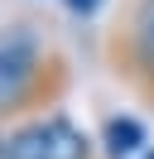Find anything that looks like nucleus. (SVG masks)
Wrapping results in <instances>:
<instances>
[{
  "mask_svg": "<svg viewBox=\"0 0 154 159\" xmlns=\"http://www.w3.org/2000/svg\"><path fill=\"white\" fill-rule=\"evenodd\" d=\"M5 159H87V135L63 116L29 120L5 140Z\"/></svg>",
  "mask_w": 154,
  "mask_h": 159,
  "instance_id": "obj_1",
  "label": "nucleus"
},
{
  "mask_svg": "<svg viewBox=\"0 0 154 159\" xmlns=\"http://www.w3.org/2000/svg\"><path fill=\"white\" fill-rule=\"evenodd\" d=\"M29 72H34V58H29V48H0V106H10V101H19V92H24Z\"/></svg>",
  "mask_w": 154,
  "mask_h": 159,
  "instance_id": "obj_2",
  "label": "nucleus"
},
{
  "mask_svg": "<svg viewBox=\"0 0 154 159\" xmlns=\"http://www.w3.org/2000/svg\"><path fill=\"white\" fill-rule=\"evenodd\" d=\"M140 145H144V130H140V120H135V116H116V120H106V154H111V159L135 154Z\"/></svg>",
  "mask_w": 154,
  "mask_h": 159,
  "instance_id": "obj_3",
  "label": "nucleus"
},
{
  "mask_svg": "<svg viewBox=\"0 0 154 159\" xmlns=\"http://www.w3.org/2000/svg\"><path fill=\"white\" fill-rule=\"evenodd\" d=\"M135 48L144 63H154V0H140L135 10Z\"/></svg>",
  "mask_w": 154,
  "mask_h": 159,
  "instance_id": "obj_4",
  "label": "nucleus"
},
{
  "mask_svg": "<svg viewBox=\"0 0 154 159\" xmlns=\"http://www.w3.org/2000/svg\"><path fill=\"white\" fill-rule=\"evenodd\" d=\"M67 10H77V15H96V10H101V0H67Z\"/></svg>",
  "mask_w": 154,
  "mask_h": 159,
  "instance_id": "obj_5",
  "label": "nucleus"
},
{
  "mask_svg": "<svg viewBox=\"0 0 154 159\" xmlns=\"http://www.w3.org/2000/svg\"><path fill=\"white\" fill-rule=\"evenodd\" d=\"M0 159H5V140H0Z\"/></svg>",
  "mask_w": 154,
  "mask_h": 159,
  "instance_id": "obj_6",
  "label": "nucleus"
},
{
  "mask_svg": "<svg viewBox=\"0 0 154 159\" xmlns=\"http://www.w3.org/2000/svg\"><path fill=\"white\" fill-rule=\"evenodd\" d=\"M149 159H154V154H149Z\"/></svg>",
  "mask_w": 154,
  "mask_h": 159,
  "instance_id": "obj_7",
  "label": "nucleus"
}]
</instances>
